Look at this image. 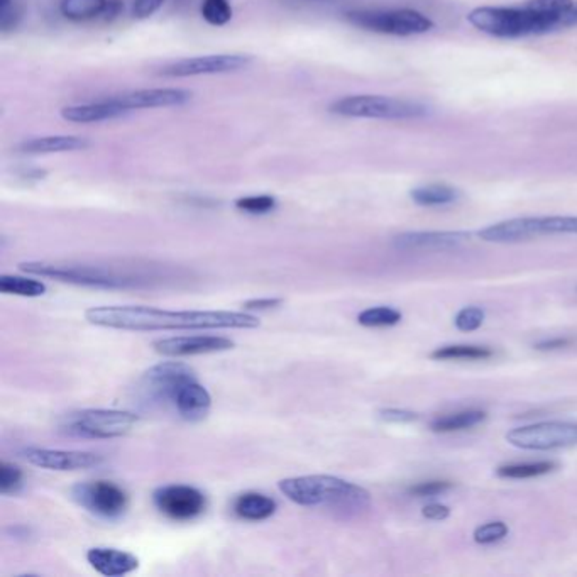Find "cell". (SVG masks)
I'll return each instance as SVG.
<instances>
[{
  "label": "cell",
  "mask_w": 577,
  "mask_h": 577,
  "mask_svg": "<svg viewBox=\"0 0 577 577\" xmlns=\"http://www.w3.org/2000/svg\"><path fill=\"white\" fill-rule=\"evenodd\" d=\"M19 267L24 273L36 275V276H47V278L63 281V283H73V284L106 288V290L132 288V286H140V283L144 281L140 276H134L129 273H119L114 267H104V266L30 261V263H21Z\"/></svg>",
  "instance_id": "cell-4"
},
{
  "label": "cell",
  "mask_w": 577,
  "mask_h": 577,
  "mask_svg": "<svg viewBox=\"0 0 577 577\" xmlns=\"http://www.w3.org/2000/svg\"><path fill=\"white\" fill-rule=\"evenodd\" d=\"M421 515L429 520H434V522H442L445 518H449L451 515V510L445 506V505H440V503H430L427 505L423 510H421Z\"/></svg>",
  "instance_id": "cell-41"
},
{
  "label": "cell",
  "mask_w": 577,
  "mask_h": 577,
  "mask_svg": "<svg viewBox=\"0 0 577 577\" xmlns=\"http://www.w3.org/2000/svg\"><path fill=\"white\" fill-rule=\"evenodd\" d=\"M275 512H276V501L263 493L250 491V493L239 495L234 501L235 515L248 522L267 520Z\"/></svg>",
  "instance_id": "cell-22"
},
{
  "label": "cell",
  "mask_w": 577,
  "mask_h": 577,
  "mask_svg": "<svg viewBox=\"0 0 577 577\" xmlns=\"http://www.w3.org/2000/svg\"><path fill=\"white\" fill-rule=\"evenodd\" d=\"M345 17L349 19V22L362 30L391 34V36H415V34L430 31L434 28L432 19L412 9L352 11V13H347Z\"/></svg>",
  "instance_id": "cell-8"
},
{
  "label": "cell",
  "mask_w": 577,
  "mask_h": 577,
  "mask_svg": "<svg viewBox=\"0 0 577 577\" xmlns=\"http://www.w3.org/2000/svg\"><path fill=\"white\" fill-rule=\"evenodd\" d=\"M468 21L476 30L503 39L540 36L559 30L554 19L531 11L525 4L520 7H478L469 13Z\"/></svg>",
  "instance_id": "cell-3"
},
{
  "label": "cell",
  "mask_w": 577,
  "mask_h": 577,
  "mask_svg": "<svg viewBox=\"0 0 577 577\" xmlns=\"http://www.w3.org/2000/svg\"><path fill=\"white\" fill-rule=\"evenodd\" d=\"M72 496L94 515L117 518L127 508V495L121 486L110 481L80 483L72 489Z\"/></svg>",
  "instance_id": "cell-12"
},
{
  "label": "cell",
  "mask_w": 577,
  "mask_h": 577,
  "mask_svg": "<svg viewBox=\"0 0 577 577\" xmlns=\"http://www.w3.org/2000/svg\"><path fill=\"white\" fill-rule=\"evenodd\" d=\"M19 22V9L16 0H0V30L4 32L14 30Z\"/></svg>",
  "instance_id": "cell-37"
},
{
  "label": "cell",
  "mask_w": 577,
  "mask_h": 577,
  "mask_svg": "<svg viewBox=\"0 0 577 577\" xmlns=\"http://www.w3.org/2000/svg\"><path fill=\"white\" fill-rule=\"evenodd\" d=\"M90 142L79 136H43L24 140L19 144V151L24 155H53V153H72L83 151Z\"/></svg>",
  "instance_id": "cell-21"
},
{
  "label": "cell",
  "mask_w": 577,
  "mask_h": 577,
  "mask_svg": "<svg viewBox=\"0 0 577 577\" xmlns=\"http://www.w3.org/2000/svg\"><path fill=\"white\" fill-rule=\"evenodd\" d=\"M202 16L212 26H224L233 19L229 0H203Z\"/></svg>",
  "instance_id": "cell-31"
},
{
  "label": "cell",
  "mask_w": 577,
  "mask_h": 577,
  "mask_svg": "<svg viewBox=\"0 0 577 577\" xmlns=\"http://www.w3.org/2000/svg\"><path fill=\"white\" fill-rule=\"evenodd\" d=\"M155 351L166 358H183V356H199L222 352L234 347V343L220 335H182L161 339L153 344Z\"/></svg>",
  "instance_id": "cell-15"
},
{
  "label": "cell",
  "mask_w": 577,
  "mask_h": 577,
  "mask_svg": "<svg viewBox=\"0 0 577 577\" xmlns=\"http://www.w3.org/2000/svg\"><path fill=\"white\" fill-rule=\"evenodd\" d=\"M107 4L109 0H62L60 13L70 21L83 22L102 16Z\"/></svg>",
  "instance_id": "cell-25"
},
{
  "label": "cell",
  "mask_w": 577,
  "mask_h": 577,
  "mask_svg": "<svg viewBox=\"0 0 577 577\" xmlns=\"http://www.w3.org/2000/svg\"><path fill=\"white\" fill-rule=\"evenodd\" d=\"M410 197L413 202L421 207H438V205L457 202L461 199V191L449 185L434 183V185H425V187L412 190Z\"/></svg>",
  "instance_id": "cell-24"
},
{
  "label": "cell",
  "mask_w": 577,
  "mask_h": 577,
  "mask_svg": "<svg viewBox=\"0 0 577 577\" xmlns=\"http://www.w3.org/2000/svg\"><path fill=\"white\" fill-rule=\"evenodd\" d=\"M195 379H197L195 371L185 362L166 361V362H159L144 373L140 388L149 403L174 405L176 395L185 385Z\"/></svg>",
  "instance_id": "cell-10"
},
{
  "label": "cell",
  "mask_w": 577,
  "mask_h": 577,
  "mask_svg": "<svg viewBox=\"0 0 577 577\" xmlns=\"http://www.w3.org/2000/svg\"><path fill=\"white\" fill-rule=\"evenodd\" d=\"M554 234H577V217L550 216L503 220L479 231V239L495 244H510Z\"/></svg>",
  "instance_id": "cell-6"
},
{
  "label": "cell",
  "mask_w": 577,
  "mask_h": 577,
  "mask_svg": "<svg viewBox=\"0 0 577 577\" xmlns=\"http://www.w3.org/2000/svg\"><path fill=\"white\" fill-rule=\"evenodd\" d=\"M163 4H165V0H134L132 14L136 19H148V17L157 14Z\"/></svg>",
  "instance_id": "cell-39"
},
{
  "label": "cell",
  "mask_w": 577,
  "mask_h": 577,
  "mask_svg": "<svg viewBox=\"0 0 577 577\" xmlns=\"http://www.w3.org/2000/svg\"><path fill=\"white\" fill-rule=\"evenodd\" d=\"M508 525L505 522H488L474 530V542L481 546L496 544L508 535Z\"/></svg>",
  "instance_id": "cell-32"
},
{
  "label": "cell",
  "mask_w": 577,
  "mask_h": 577,
  "mask_svg": "<svg viewBox=\"0 0 577 577\" xmlns=\"http://www.w3.org/2000/svg\"><path fill=\"white\" fill-rule=\"evenodd\" d=\"M138 421L140 417L131 412L97 408L68 415L62 423V429L75 437L114 438L131 432Z\"/></svg>",
  "instance_id": "cell-7"
},
{
  "label": "cell",
  "mask_w": 577,
  "mask_h": 577,
  "mask_svg": "<svg viewBox=\"0 0 577 577\" xmlns=\"http://www.w3.org/2000/svg\"><path fill=\"white\" fill-rule=\"evenodd\" d=\"M506 440L523 451H554L577 445V423L573 421H539L516 427L506 434Z\"/></svg>",
  "instance_id": "cell-9"
},
{
  "label": "cell",
  "mask_w": 577,
  "mask_h": 577,
  "mask_svg": "<svg viewBox=\"0 0 577 577\" xmlns=\"http://www.w3.org/2000/svg\"><path fill=\"white\" fill-rule=\"evenodd\" d=\"M379 419L388 423H410V421L419 420V415L400 408H385L379 412Z\"/></svg>",
  "instance_id": "cell-38"
},
{
  "label": "cell",
  "mask_w": 577,
  "mask_h": 577,
  "mask_svg": "<svg viewBox=\"0 0 577 577\" xmlns=\"http://www.w3.org/2000/svg\"><path fill=\"white\" fill-rule=\"evenodd\" d=\"M89 324L98 327L155 332V330H207V328H256V315L225 310H163L142 305H106L85 312Z\"/></svg>",
  "instance_id": "cell-1"
},
{
  "label": "cell",
  "mask_w": 577,
  "mask_h": 577,
  "mask_svg": "<svg viewBox=\"0 0 577 577\" xmlns=\"http://www.w3.org/2000/svg\"><path fill=\"white\" fill-rule=\"evenodd\" d=\"M573 26H577V2H574L573 9L562 17V30H567V28H573Z\"/></svg>",
  "instance_id": "cell-43"
},
{
  "label": "cell",
  "mask_w": 577,
  "mask_h": 577,
  "mask_svg": "<svg viewBox=\"0 0 577 577\" xmlns=\"http://www.w3.org/2000/svg\"><path fill=\"white\" fill-rule=\"evenodd\" d=\"M280 298H256V300H250L244 303L246 310H269V309H276L280 307Z\"/></svg>",
  "instance_id": "cell-42"
},
{
  "label": "cell",
  "mask_w": 577,
  "mask_h": 577,
  "mask_svg": "<svg viewBox=\"0 0 577 577\" xmlns=\"http://www.w3.org/2000/svg\"><path fill=\"white\" fill-rule=\"evenodd\" d=\"M574 343H576V339H573V337H554V339H546L542 343H537L533 347L537 351H559V349H565Z\"/></svg>",
  "instance_id": "cell-40"
},
{
  "label": "cell",
  "mask_w": 577,
  "mask_h": 577,
  "mask_svg": "<svg viewBox=\"0 0 577 577\" xmlns=\"http://www.w3.org/2000/svg\"><path fill=\"white\" fill-rule=\"evenodd\" d=\"M453 488L451 481H425V483L415 484L410 488V495L417 498H427V496H437Z\"/></svg>",
  "instance_id": "cell-36"
},
{
  "label": "cell",
  "mask_w": 577,
  "mask_h": 577,
  "mask_svg": "<svg viewBox=\"0 0 577 577\" xmlns=\"http://www.w3.org/2000/svg\"><path fill=\"white\" fill-rule=\"evenodd\" d=\"M155 505L163 515L185 522L202 515L207 499L200 489L187 484H170L155 491Z\"/></svg>",
  "instance_id": "cell-13"
},
{
  "label": "cell",
  "mask_w": 577,
  "mask_h": 577,
  "mask_svg": "<svg viewBox=\"0 0 577 577\" xmlns=\"http://www.w3.org/2000/svg\"><path fill=\"white\" fill-rule=\"evenodd\" d=\"M493 351L486 345H472V344H457V345H444L432 352L436 361H484L493 358Z\"/></svg>",
  "instance_id": "cell-26"
},
{
  "label": "cell",
  "mask_w": 577,
  "mask_h": 577,
  "mask_svg": "<svg viewBox=\"0 0 577 577\" xmlns=\"http://www.w3.org/2000/svg\"><path fill=\"white\" fill-rule=\"evenodd\" d=\"M400 320L402 313L391 307H373L358 315V322L362 327H391L400 324Z\"/></svg>",
  "instance_id": "cell-29"
},
{
  "label": "cell",
  "mask_w": 577,
  "mask_h": 577,
  "mask_svg": "<svg viewBox=\"0 0 577 577\" xmlns=\"http://www.w3.org/2000/svg\"><path fill=\"white\" fill-rule=\"evenodd\" d=\"M125 114H129V110L119 107L110 98L102 100V102H95V104L68 106V107H63L62 109L63 119L68 121V123H75V124L104 123V121L119 119V117H123Z\"/></svg>",
  "instance_id": "cell-20"
},
{
  "label": "cell",
  "mask_w": 577,
  "mask_h": 577,
  "mask_svg": "<svg viewBox=\"0 0 577 577\" xmlns=\"http://www.w3.org/2000/svg\"><path fill=\"white\" fill-rule=\"evenodd\" d=\"M173 406L183 420H203L212 406V396L207 388L199 383V379H195L180 390Z\"/></svg>",
  "instance_id": "cell-19"
},
{
  "label": "cell",
  "mask_w": 577,
  "mask_h": 577,
  "mask_svg": "<svg viewBox=\"0 0 577 577\" xmlns=\"http://www.w3.org/2000/svg\"><path fill=\"white\" fill-rule=\"evenodd\" d=\"M280 491L300 506L328 508L341 515H358L371 506V495L343 478L313 474L280 481Z\"/></svg>",
  "instance_id": "cell-2"
},
{
  "label": "cell",
  "mask_w": 577,
  "mask_h": 577,
  "mask_svg": "<svg viewBox=\"0 0 577 577\" xmlns=\"http://www.w3.org/2000/svg\"><path fill=\"white\" fill-rule=\"evenodd\" d=\"M235 207L248 214H267L275 210L276 199L271 195H252V197H242L235 200Z\"/></svg>",
  "instance_id": "cell-33"
},
{
  "label": "cell",
  "mask_w": 577,
  "mask_h": 577,
  "mask_svg": "<svg viewBox=\"0 0 577 577\" xmlns=\"http://www.w3.org/2000/svg\"><path fill=\"white\" fill-rule=\"evenodd\" d=\"M471 234L464 231H427V233H405L395 237V246L408 252H438L457 250L466 244Z\"/></svg>",
  "instance_id": "cell-17"
},
{
  "label": "cell",
  "mask_w": 577,
  "mask_h": 577,
  "mask_svg": "<svg viewBox=\"0 0 577 577\" xmlns=\"http://www.w3.org/2000/svg\"><path fill=\"white\" fill-rule=\"evenodd\" d=\"M87 561L102 576L119 577L131 574L140 567V559L125 550L95 547L87 552Z\"/></svg>",
  "instance_id": "cell-18"
},
{
  "label": "cell",
  "mask_w": 577,
  "mask_h": 577,
  "mask_svg": "<svg viewBox=\"0 0 577 577\" xmlns=\"http://www.w3.org/2000/svg\"><path fill=\"white\" fill-rule=\"evenodd\" d=\"M484 317L486 313L481 307H464L455 315L454 324L461 332H474L483 326Z\"/></svg>",
  "instance_id": "cell-35"
},
{
  "label": "cell",
  "mask_w": 577,
  "mask_h": 577,
  "mask_svg": "<svg viewBox=\"0 0 577 577\" xmlns=\"http://www.w3.org/2000/svg\"><path fill=\"white\" fill-rule=\"evenodd\" d=\"M21 488H22V471L14 464L4 461L0 464V493L14 495Z\"/></svg>",
  "instance_id": "cell-34"
},
{
  "label": "cell",
  "mask_w": 577,
  "mask_h": 577,
  "mask_svg": "<svg viewBox=\"0 0 577 577\" xmlns=\"http://www.w3.org/2000/svg\"><path fill=\"white\" fill-rule=\"evenodd\" d=\"M252 56L250 55H207L185 58L180 62L172 63L161 68L159 75L170 79H187V77H200V75H224L235 73L250 68Z\"/></svg>",
  "instance_id": "cell-11"
},
{
  "label": "cell",
  "mask_w": 577,
  "mask_h": 577,
  "mask_svg": "<svg viewBox=\"0 0 577 577\" xmlns=\"http://www.w3.org/2000/svg\"><path fill=\"white\" fill-rule=\"evenodd\" d=\"M556 469V462L550 461H539V462H523V464H506L498 468L499 478L508 479H529L548 474Z\"/></svg>",
  "instance_id": "cell-28"
},
{
  "label": "cell",
  "mask_w": 577,
  "mask_h": 577,
  "mask_svg": "<svg viewBox=\"0 0 577 577\" xmlns=\"http://www.w3.org/2000/svg\"><path fill=\"white\" fill-rule=\"evenodd\" d=\"M28 462L34 466L51 471H79L90 469L102 464L104 457L100 454L85 451H62V449H39L28 447L22 451Z\"/></svg>",
  "instance_id": "cell-14"
},
{
  "label": "cell",
  "mask_w": 577,
  "mask_h": 577,
  "mask_svg": "<svg viewBox=\"0 0 577 577\" xmlns=\"http://www.w3.org/2000/svg\"><path fill=\"white\" fill-rule=\"evenodd\" d=\"M0 292L5 295L36 298L47 293V284L43 281L26 278V276L2 275L0 276Z\"/></svg>",
  "instance_id": "cell-27"
},
{
  "label": "cell",
  "mask_w": 577,
  "mask_h": 577,
  "mask_svg": "<svg viewBox=\"0 0 577 577\" xmlns=\"http://www.w3.org/2000/svg\"><path fill=\"white\" fill-rule=\"evenodd\" d=\"M525 5L542 16L554 19L557 22V28L562 30V17L573 9L574 0H527Z\"/></svg>",
  "instance_id": "cell-30"
},
{
  "label": "cell",
  "mask_w": 577,
  "mask_h": 577,
  "mask_svg": "<svg viewBox=\"0 0 577 577\" xmlns=\"http://www.w3.org/2000/svg\"><path fill=\"white\" fill-rule=\"evenodd\" d=\"M328 110L341 117L356 119H419L427 115V107L419 102L393 98L385 95H349L335 100Z\"/></svg>",
  "instance_id": "cell-5"
},
{
  "label": "cell",
  "mask_w": 577,
  "mask_h": 577,
  "mask_svg": "<svg viewBox=\"0 0 577 577\" xmlns=\"http://www.w3.org/2000/svg\"><path fill=\"white\" fill-rule=\"evenodd\" d=\"M193 94L185 89H144L129 94L112 97L110 100L119 107L129 110L180 107L191 100Z\"/></svg>",
  "instance_id": "cell-16"
},
{
  "label": "cell",
  "mask_w": 577,
  "mask_h": 577,
  "mask_svg": "<svg viewBox=\"0 0 577 577\" xmlns=\"http://www.w3.org/2000/svg\"><path fill=\"white\" fill-rule=\"evenodd\" d=\"M486 417H488V413L483 410L469 408V410H462V412H457V413L438 417V419L430 423V429L434 432H437V434L461 432V430H466V429H472V427L479 425L481 421L486 420Z\"/></svg>",
  "instance_id": "cell-23"
}]
</instances>
